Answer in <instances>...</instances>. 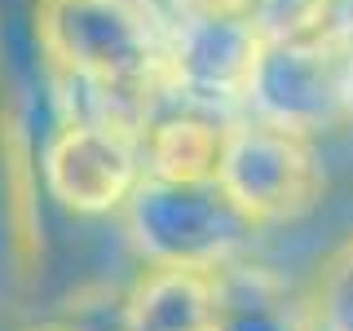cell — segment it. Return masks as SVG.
I'll return each mask as SVG.
<instances>
[{
    "instance_id": "10",
    "label": "cell",
    "mask_w": 353,
    "mask_h": 331,
    "mask_svg": "<svg viewBox=\"0 0 353 331\" xmlns=\"http://www.w3.org/2000/svg\"><path fill=\"white\" fill-rule=\"evenodd\" d=\"M314 327L318 331H353V230L331 252L314 296Z\"/></svg>"
},
{
    "instance_id": "1",
    "label": "cell",
    "mask_w": 353,
    "mask_h": 331,
    "mask_svg": "<svg viewBox=\"0 0 353 331\" xmlns=\"http://www.w3.org/2000/svg\"><path fill=\"white\" fill-rule=\"evenodd\" d=\"M31 31L58 119H97L141 137L176 102V18L159 0H36Z\"/></svg>"
},
{
    "instance_id": "5",
    "label": "cell",
    "mask_w": 353,
    "mask_h": 331,
    "mask_svg": "<svg viewBox=\"0 0 353 331\" xmlns=\"http://www.w3.org/2000/svg\"><path fill=\"white\" fill-rule=\"evenodd\" d=\"M146 181L141 137L97 119H58L40 150V185L75 217L124 212L132 190Z\"/></svg>"
},
{
    "instance_id": "3",
    "label": "cell",
    "mask_w": 353,
    "mask_h": 331,
    "mask_svg": "<svg viewBox=\"0 0 353 331\" xmlns=\"http://www.w3.org/2000/svg\"><path fill=\"white\" fill-rule=\"evenodd\" d=\"M128 239L146 265H194L216 270L234 261L256 234L252 221L221 181L176 185V181H141L124 208Z\"/></svg>"
},
{
    "instance_id": "7",
    "label": "cell",
    "mask_w": 353,
    "mask_h": 331,
    "mask_svg": "<svg viewBox=\"0 0 353 331\" xmlns=\"http://www.w3.org/2000/svg\"><path fill=\"white\" fill-rule=\"evenodd\" d=\"M230 119L221 110H208L199 102L176 97L159 110L141 132V163L150 181H176V185H199L216 181L221 159H225V137Z\"/></svg>"
},
{
    "instance_id": "14",
    "label": "cell",
    "mask_w": 353,
    "mask_h": 331,
    "mask_svg": "<svg viewBox=\"0 0 353 331\" xmlns=\"http://www.w3.org/2000/svg\"><path fill=\"white\" fill-rule=\"evenodd\" d=\"M44 331H66V327H44Z\"/></svg>"
},
{
    "instance_id": "12",
    "label": "cell",
    "mask_w": 353,
    "mask_h": 331,
    "mask_svg": "<svg viewBox=\"0 0 353 331\" xmlns=\"http://www.w3.org/2000/svg\"><path fill=\"white\" fill-rule=\"evenodd\" d=\"M27 137L14 115V106L5 102V84H0V208H5V185H9V163H14V150L18 141Z\"/></svg>"
},
{
    "instance_id": "8",
    "label": "cell",
    "mask_w": 353,
    "mask_h": 331,
    "mask_svg": "<svg viewBox=\"0 0 353 331\" xmlns=\"http://www.w3.org/2000/svg\"><path fill=\"white\" fill-rule=\"evenodd\" d=\"M216 270L150 265L124 296V331H216Z\"/></svg>"
},
{
    "instance_id": "16",
    "label": "cell",
    "mask_w": 353,
    "mask_h": 331,
    "mask_svg": "<svg viewBox=\"0 0 353 331\" xmlns=\"http://www.w3.org/2000/svg\"><path fill=\"white\" fill-rule=\"evenodd\" d=\"M340 5H345V0H340Z\"/></svg>"
},
{
    "instance_id": "9",
    "label": "cell",
    "mask_w": 353,
    "mask_h": 331,
    "mask_svg": "<svg viewBox=\"0 0 353 331\" xmlns=\"http://www.w3.org/2000/svg\"><path fill=\"white\" fill-rule=\"evenodd\" d=\"M221 314L216 331H318L314 318L287 296V287L265 265H243L239 257L216 265Z\"/></svg>"
},
{
    "instance_id": "4",
    "label": "cell",
    "mask_w": 353,
    "mask_h": 331,
    "mask_svg": "<svg viewBox=\"0 0 353 331\" xmlns=\"http://www.w3.org/2000/svg\"><path fill=\"white\" fill-rule=\"evenodd\" d=\"M353 110V40L331 36L309 40H265L256 80L248 93V115L279 128L327 137L349 128Z\"/></svg>"
},
{
    "instance_id": "15",
    "label": "cell",
    "mask_w": 353,
    "mask_h": 331,
    "mask_svg": "<svg viewBox=\"0 0 353 331\" xmlns=\"http://www.w3.org/2000/svg\"><path fill=\"white\" fill-rule=\"evenodd\" d=\"M349 128H353V110H349Z\"/></svg>"
},
{
    "instance_id": "2",
    "label": "cell",
    "mask_w": 353,
    "mask_h": 331,
    "mask_svg": "<svg viewBox=\"0 0 353 331\" xmlns=\"http://www.w3.org/2000/svg\"><path fill=\"white\" fill-rule=\"evenodd\" d=\"M216 181L256 221V230L296 225L327 199V159L318 150V137L279 128L243 110L230 119Z\"/></svg>"
},
{
    "instance_id": "11",
    "label": "cell",
    "mask_w": 353,
    "mask_h": 331,
    "mask_svg": "<svg viewBox=\"0 0 353 331\" xmlns=\"http://www.w3.org/2000/svg\"><path fill=\"white\" fill-rule=\"evenodd\" d=\"M172 18H239L256 14V0H159Z\"/></svg>"
},
{
    "instance_id": "13",
    "label": "cell",
    "mask_w": 353,
    "mask_h": 331,
    "mask_svg": "<svg viewBox=\"0 0 353 331\" xmlns=\"http://www.w3.org/2000/svg\"><path fill=\"white\" fill-rule=\"evenodd\" d=\"M0 84H5V40H0Z\"/></svg>"
},
{
    "instance_id": "6",
    "label": "cell",
    "mask_w": 353,
    "mask_h": 331,
    "mask_svg": "<svg viewBox=\"0 0 353 331\" xmlns=\"http://www.w3.org/2000/svg\"><path fill=\"white\" fill-rule=\"evenodd\" d=\"M265 53L256 14L239 18H176L172 31V80L176 97L221 115H243Z\"/></svg>"
}]
</instances>
